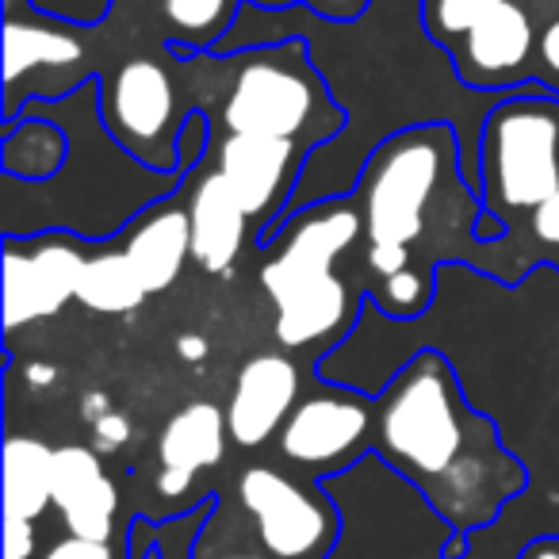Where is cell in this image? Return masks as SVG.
Here are the masks:
<instances>
[{"instance_id":"obj_13","label":"cell","mask_w":559,"mask_h":559,"mask_svg":"<svg viewBox=\"0 0 559 559\" xmlns=\"http://www.w3.org/2000/svg\"><path fill=\"white\" fill-rule=\"evenodd\" d=\"M188 226H192V261L211 276H226L246 249L249 215L215 165H200L185 177Z\"/></svg>"},{"instance_id":"obj_32","label":"cell","mask_w":559,"mask_h":559,"mask_svg":"<svg viewBox=\"0 0 559 559\" xmlns=\"http://www.w3.org/2000/svg\"><path fill=\"white\" fill-rule=\"evenodd\" d=\"M81 411H85V418H88V421L104 418V414L111 411V406H108V395H85V406H81Z\"/></svg>"},{"instance_id":"obj_28","label":"cell","mask_w":559,"mask_h":559,"mask_svg":"<svg viewBox=\"0 0 559 559\" xmlns=\"http://www.w3.org/2000/svg\"><path fill=\"white\" fill-rule=\"evenodd\" d=\"M131 441V418L119 411H108L104 418L93 421V449L96 452H116Z\"/></svg>"},{"instance_id":"obj_21","label":"cell","mask_w":559,"mask_h":559,"mask_svg":"<svg viewBox=\"0 0 559 559\" xmlns=\"http://www.w3.org/2000/svg\"><path fill=\"white\" fill-rule=\"evenodd\" d=\"M146 284L134 272L131 257L119 241L108 238V246H100L96 253H88L85 272H81L78 299L96 314H131L146 304Z\"/></svg>"},{"instance_id":"obj_3","label":"cell","mask_w":559,"mask_h":559,"mask_svg":"<svg viewBox=\"0 0 559 559\" xmlns=\"http://www.w3.org/2000/svg\"><path fill=\"white\" fill-rule=\"evenodd\" d=\"M365 238L357 200H319L292 207L264 234L261 288L276 307V342L284 349L342 345L357 322V292L334 276V261Z\"/></svg>"},{"instance_id":"obj_7","label":"cell","mask_w":559,"mask_h":559,"mask_svg":"<svg viewBox=\"0 0 559 559\" xmlns=\"http://www.w3.org/2000/svg\"><path fill=\"white\" fill-rule=\"evenodd\" d=\"M238 498L253 518L257 540L269 559H322L337 540V510L311 487L276 467H246Z\"/></svg>"},{"instance_id":"obj_25","label":"cell","mask_w":559,"mask_h":559,"mask_svg":"<svg viewBox=\"0 0 559 559\" xmlns=\"http://www.w3.org/2000/svg\"><path fill=\"white\" fill-rule=\"evenodd\" d=\"M372 0H246V9H257V12H288V9H299V12H311L319 20H334V24H353L368 12Z\"/></svg>"},{"instance_id":"obj_20","label":"cell","mask_w":559,"mask_h":559,"mask_svg":"<svg viewBox=\"0 0 559 559\" xmlns=\"http://www.w3.org/2000/svg\"><path fill=\"white\" fill-rule=\"evenodd\" d=\"M536 264H551L559 272V192L487 249V272L502 284H518Z\"/></svg>"},{"instance_id":"obj_23","label":"cell","mask_w":559,"mask_h":559,"mask_svg":"<svg viewBox=\"0 0 559 559\" xmlns=\"http://www.w3.org/2000/svg\"><path fill=\"white\" fill-rule=\"evenodd\" d=\"M368 296H372V304L380 307L383 314H391V319H418V314H426L429 304H433L437 280H433V272L406 269V272H399V276L372 280V284H368Z\"/></svg>"},{"instance_id":"obj_17","label":"cell","mask_w":559,"mask_h":559,"mask_svg":"<svg viewBox=\"0 0 559 559\" xmlns=\"http://www.w3.org/2000/svg\"><path fill=\"white\" fill-rule=\"evenodd\" d=\"M85 58V43L70 27H47L35 16L4 12V100L20 93V81L35 70H73Z\"/></svg>"},{"instance_id":"obj_9","label":"cell","mask_w":559,"mask_h":559,"mask_svg":"<svg viewBox=\"0 0 559 559\" xmlns=\"http://www.w3.org/2000/svg\"><path fill=\"white\" fill-rule=\"evenodd\" d=\"M536 39L540 27L533 24L521 0H498L495 9L472 24L456 43H449L452 70L460 85L472 93H513L528 85L536 70Z\"/></svg>"},{"instance_id":"obj_14","label":"cell","mask_w":559,"mask_h":559,"mask_svg":"<svg viewBox=\"0 0 559 559\" xmlns=\"http://www.w3.org/2000/svg\"><path fill=\"white\" fill-rule=\"evenodd\" d=\"M226 441H230V421H226L223 406L203 403V399L180 406V411L165 421L162 441H157V460H162L157 490H162L165 498L188 495L195 475L223 464Z\"/></svg>"},{"instance_id":"obj_27","label":"cell","mask_w":559,"mask_h":559,"mask_svg":"<svg viewBox=\"0 0 559 559\" xmlns=\"http://www.w3.org/2000/svg\"><path fill=\"white\" fill-rule=\"evenodd\" d=\"M533 81H540L544 88L559 96V12L540 27V39H536V70Z\"/></svg>"},{"instance_id":"obj_31","label":"cell","mask_w":559,"mask_h":559,"mask_svg":"<svg viewBox=\"0 0 559 559\" xmlns=\"http://www.w3.org/2000/svg\"><path fill=\"white\" fill-rule=\"evenodd\" d=\"M177 353L188 360V365H200V360L211 353V345H207V337H200V334H180L177 337Z\"/></svg>"},{"instance_id":"obj_30","label":"cell","mask_w":559,"mask_h":559,"mask_svg":"<svg viewBox=\"0 0 559 559\" xmlns=\"http://www.w3.org/2000/svg\"><path fill=\"white\" fill-rule=\"evenodd\" d=\"M43 559H116L108 540H88V536H66Z\"/></svg>"},{"instance_id":"obj_35","label":"cell","mask_w":559,"mask_h":559,"mask_svg":"<svg viewBox=\"0 0 559 559\" xmlns=\"http://www.w3.org/2000/svg\"><path fill=\"white\" fill-rule=\"evenodd\" d=\"M234 559H249V556H234Z\"/></svg>"},{"instance_id":"obj_22","label":"cell","mask_w":559,"mask_h":559,"mask_svg":"<svg viewBox=\"0 0 559 559\" xmlns=\"http://www.w3.org/2000/svg\"><path fill=\"white\" fill-rule=\"evenodd\" d=\"M246 0H162V16L173 32V50H215L234 32Z\"/></svg>"},{"instance_id":"obj_15","label":"cell","mask_w":559,"mask_h":559,"mask_svg":"<svg viewBox=\"0 0 559 559\" xmlns=\"http://www.w3.org/2000/svg\"><path fill=\"white\" fill-rule=\"evenodd\" d=\"M55 506L73 536L111 540L119 490L104 472V460L88 444H62L55 452Z\"/></svg>"},{"instance_id":"obj_33","label":"cell","mask_w":559,"mask_h":559,"mask_svg":"<svg viewBox=\"0 0 559 559\" xmlns=\"http://www.w3.org/2000/svg\"><path fill=\"white\" fill-rule=\"evenodd\" d=\"M58 376H55V368L50 365H32L27 368V383H39V388H47V383H55Z\"/></svg>"},{"instance_id":"obj_19","label":"cell","mask_w":559,"mask_h":559,"mask_svg":"<svg viewBox=\"0 0 559 559\" xmlns=\"http://www.w3.org/2000/svg\"><path fill=\"white\" fill-rule=\"evenodd\" d=\"M55 452L39 437L4 441V518L39 521L55 506Z\"/></svg>"},{"instance_id":"obj_5","label":"cell","mask_w":559,"mask_h":559,"mask_svg":"<svg viewBox=\"0 0 559 559\" xmlns=\"http://www.w3.org/2000/svg\"><path fill=\"white\" fill-rule=\"evenodd\" d=\"M475 192L506 234L559 192V96L540 81L502 93L483 116Z\"/></svg>"},{"instance_id":"obj_1","label":"cell","mask_w":559,"mask_h":559,"mask_svg":"<svg viewBox=\"0 0 559 559\" xmlns=\"http://www.w3.org/2000/svg\"><path fill=\"white\" fill-rule=\"evenodd\" d=\"M372 444L449 521L444 559L464 556V536L525 490V467L498 444L495 421L464 403L441 353L411 357L376 399Z\"/></svg>"},{"instance_id":"obj_24","label":"cell","mask_w":559,"mask_h":559,"mask_svg":"<svg viewBox=\"0 0 559 559\" xmlns=\"http://www.w3.org/2000/svg\"><path fill=\"white\" fill-rule=\"evenodd\" d=\"M498 0H421V27L437 47H449L472 24H479Z\"/></svg>"},{"instance_id":"obj_36","label":"cell","mask_w":559,"mask_h":559,"mask_svg":"<svg viewBox=\"0 0 559 559\" xmlns=\"http://www.w3.org/2000/svg\"><path fill=\"white\" fill-rule=\"evenodd\" d=\"M556 4H559V0H556Z\"/></svg>"},{"instance_id":"obj_12","label":"cell","mask_w":559,"mask_h":559,"mask_svg":"<svg viewBox=\"0 0 559 559\" xmlns=\"http://www.w3.org/2000/svg\"><path fill=\"white\" fill-rule=\"evenodd\" d=\"M299 406V368L284 353H257L238 368L226 403L230 441L241 449H261L284 429Z\"/></svg>"},{"instance_id":"obj_26","label":"cell","mask_w":559,"mask_h":559,"mask_svg":"<svg viewBox=\"0 0 559 559\" xmlns=\"http://www.w3.org/2000/svg\"><path fill=\"white\" fill-rule=\"evenodd\" d=\"M211 142H215V123H211V116L207 111H188L185 127H180V139H177V162L185 177L207 162Z\"/></svg>"},{"instance_id":"obj_16","label":"cell","mask_w":559,"mask_h":559,"mask_svg":"<svg viewBox=\"0 0 559 559\" xmlns=\"http://www.w3.org/2000/svg\"><path fill=\"white\" fill-rule=\"evenodd\" d=\"M177 195L180 192H173L169 200L146 207L119 234V246L127 249L150 296L169 292L185 272V261H192V226H188V207Z\"/></svg>"},{"instance_id":"obj_2","label":"cell","mask_w":559,"mask_h":559,"mask_svg":"<svg viewBox=\"0 0 559 559\" xmlns=\"http://www.w3.org/2000/svg\"><path fill=\"white\" fill-rule=\"evenodd\" d=\"M460 157L456 131L444 123L406 127L372 150L353 185L365 218V269L372 280L421 269L414 246L426 241V234L441 261L472 264V249L460 246L456 234H475L483 200L460 169Z\"/></svg>"},{"instance_id":"obj_18","label":"cell","mask_w":559,"mask_h":559,"mask_svg":"<svg viewBox=\"0 0 559 559\" xmlns=\"http://www.w3.org/2000/svg\"><path fill=\"white\" fill-rule=\"evenodd\" d=\"M4 142H0V173L4 180L16 185H47L70 162V134L47 116L24 111L20 119L0 127Z\"/></svg>"},{"instance_id":"obj_10","label":"cell","mask_w":559,"mask_h":559,"mask_svg":"<svg viewBox=\"0 0 559 559\" xmlns=\"http://www.w3.org/2000/svg\"><path fill=\"white\" fill-rule=\"evenodd\" d=\"M307 162V150L288 139H264V134H223L211 142V165L223 173L230 192L246 207L249 223H261V238L288 215L292 188Z\"/></svg>"},{"instance_id":"obj_8","label":"cell","mask_w":559,"mask_h":559,"mask_svg":"<svg viewBox=\"0 0 559 559\" xmlns=\"http://www.w3.org/2000/svg\"><path fill=\"white\" fill-rule=\"evenodd\" d=\"M85 261V238L70 230L27 234V241L4 234V326L50 319L78 299Z\"/></svg>"},{"instance_id":"obj_6","label":"cell","mask_w":559,"mask_h":559,"mask_svg":"<svg viewBox=\"0 0 559 559\" xmlns=\"http://www.w3.org/2000/svg\"><path fill=\"white\" fill-rule=\"evenodd\" d=\"M100 116L111 139L157 173H180L177 139L185 127V93L169 62L131 58L100 81ZM185 177V173H180Z\"/></svg>"},{"instance_id":"obj_29","label":"cell","mask_w":559,"mask_h":559,"mask_svg":"<svg viewBox=\"0 0 559 559\" xmlns=\"http://www.w3.org/2000/svg\"><path fill=\"white\" fill-rule=\"evenodd\" d=\"M39 556V536L35 525L24 518H4V559H35Z\"/></svg>"},{"instance_id":"obj_11","label":"cell","mask_w":559,"mask_h":559,"mask_svg":"<svg viewBox=\"0 0 559 559\" xmlns=\"http://www.w3.org/2000/svg\"><path fill=\"white\" fill-rule=\"evenodd\" d=\"M376 429V399L360 391L299 399L280 429V456L304 472H337Z\"/></svg>"},{"instance_id":"obj_34","label":"cell","mask_w":559,"mask_h":559,"mask_svg":"<svg viewBox=\"0 0 559 559\" xmlns=\"http://www.w3.org/2000/svg\"><path fill=\"white\" fill-rule=\"evenodd\" d=\"M39 0H4V12H20V9H35Z\"/></svg>"},{"instance_id":"obj_4","label":"cell","mask_w":559,"mask_h":559,"mask_svg":"<svg viewBox=\"0 0 559 559\" xmlns=\"http://www.w3.org/2000/svg\"><path fill=\"white\" fill-rule=\"evenodd\" d=\"M230 58L234 73L215 116L223 134L288 139L311 154L345 131V111L311 62L307 39L292 35L280 43H253L246 50H230Z\"/></svg>"}]
</instances>
